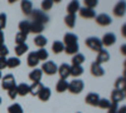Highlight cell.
<instances>
[{"label": "cell", "mask_w": 126, "mask_h": 113, "mask_svg": "<svg viewBox=\"0 0 126 113\" xmlns=\"http://www.w3.org/2000/svg\"><path fill=\"white\" fill-rule=\"evenodd\" d=\"M1 44H4V33L0 30V45Z\"/></svg>", "instance_id": "cell-49"}, {"label": "cell", "mask_w": 126, "mask_h": 113, "mask_svg": "<svg viewBox=\"0 0 126 113\" xmlns=\"http://www.w3.org/2000/svg\"><path fill=\"white\" fill-rule=\"evenodd\" d=\"M8 68V59L5 57H0V70Z\"/></svg>", "instance_id": "cell-45"}, {"label": "cell", "mask_w": 126, "mask_h": 113, "mask_svg": "<svg viewBox=\"0 0 126 113\" xmlns=\"http://www.w3.org/2000/svg\"><path fill=\"white\" fill-rule=\"evenodd\" d=\"M20 65V59L19 58H15V57H13V58H9L8 59V68H16V67H19Z\"/></svg>", "instance_id": "cell-36"}, {"label": "cell", "mask_w": 126, "mask_h": 113, "mask_svg": "<svg viewBox=\"0 0 126 113\" xmlns=\"http://www.w3.org/2000/svg\"><path fill=\"white\" fill-rule=\"evenodd\" d=\"M27 38H28V35H25L24 33H20V32H19V33L15 35V42H16V45H19V44H25Z\"/></svg>", "instance_id": "cell-37"}, {"label": "cell", "mask_w": 126, "mask_h": 113, "mask_svg": "<svg viewBox=\"0 0 126 113\" xmlns=\"http://www.w3.org/2000/svg\"><path fill=\"white\" fill-rule=\"evenodd\" d=\"M110 60V53L107 52L106 49H101L100 52H98V55H97V59H96V62L98 64H102V63H106V62H109Z\"/></svg>", "instance_id": "cell-13"}, {"label": "cell", "mask_w": 126, "mask_h": 113, "mask_svg": "<svg viewBox=\"0 0 126 113\" xmlns=\"http://www.w3.org/2000/svg\"><path fill=\"white\" fill-rule=\"evenodd\" d=\"M44 30V25L43 24H39V23H30V33H34V34H39Z\"/></svg>", "instance_id": "cell-23"}, {"label": "cell", "mask_w": 126, "mask_h": 113, "mask_svg": "<svg viewBox=\"0 0 126 113\" xmlns=\"http://www.w3.org/2000/svg\"><path fill=\"white\" fill-rule=\"evenodd\" d=\"M3 78V75H1V70H0V79H1Z\"/></svg>", "instance_id": "cell-52"}, {"label": "cell", "mask_w": 126, "mask_h": 113, "mask_svg": "<svg viewBox=\"0 0 126 113\" xmlns=\"http://www.w3.org/2000/svg\"><path fill=\"white\" fill-rule=\"evenodd\" d=\"M68 82H67V79H59L58 82H57V86H56V89H57V92L58 93H62V92H66L67 89H68Z\"/></svg>", "instance_id": "cell-22"}, {"label": "cell", "mask_w": 126, "mask_h": 113, "mask_svg": "<svg viewBox=\"0 0 126 113\" xmlns=\"http://www.w3.org/2000/svg\"><path fill=\"white\" fill-rule=\"evenodd\" d=\"M124 93H125V97H126V90H125V92H124Z\"/></svg>", "instance_id": "cell-53"}, {"label": "cell", "mask_w": 126, "mask_h": 113, "mask_svg": "<svg viewBox=\"0 0 126 113\" xmlns=\"http://www.w3.org/2000/svg\"><path fill=\"white\" fill-rule=\"evenodd\" d=\"M122 78H125V79H126V69L124 70V75H122Z\"/></svg>", "instance_id": "cell-50"}, {"label": "cell", "mask_w": 126, "mask_h": 113, "mask_svg": "<svg viewBox=\"0 0 126 113\" xmlns=\"http://www.w3.org/2000/svg\"><path fill=\"white\" fill-rule=\"evenodd\" d=\"M19 30L20 33H24L25 35H28L30 33V23L28 20H23V22L19 23Z\"/></svg>", "instance_id": "cell-24"}, {"label": "cell", "mask_w": 126, "mask_h": 113, "mask_svg": "<svg viewBox=\"0 0 126 113\" xmlns=\"http://www.w3.org/2000/svg\"><path fill=\"white\" fill-rule=\"evenodd\" d=\"M6 26V15L4 13L0 14V30H3Z\"/></svg>", "instance_id": "cell-42"}, {"label": "cell", "mask_w": 126, "mask_h": 113, "mask_svg": "<svg viewBox=\"0 0 126 113\" xmlns=\"http://www.w3.org/2000/svg\"><path fill=\"white\" fill-rule=\"evenodd\" d=\"M117 109H119V103H115V102H112L110 108L107 109L109 112L107 113H117Z\"/></svg>", "instance_id": "cell-44"}, {"label": "cell", "mask_w": 126, "mask_h": 113, "mask_svg": "<svg viewBox=\"0 0 126 113\" xmlns=\"http://www.w3.org/2000/svg\"><path fill=\"white\" fill-rule=\"evenodd\" d=\"M82 89H83V80H81V79H73L68 84V90L73 94L81 93Z\"/></svg>", "instance_id": "cell-3"}, {"label": "cell", "mask_w": 126, "mask_h": 113, "mask_svg": "<svg viewBox=\"0 0 126 113\" xmlns=\"http://www.w3.org/2000/svg\"><path fill=\"white\" fill-rule=\"evenodd\" d=\"M20 6H22V12L25 15H30L32 12H33V4H32V1H29V0H23Z\"/></svg>", "instance_id": "cell-16"}, {"label": "cell", "mask_w": 126, "mask_h": 113, "mask_svg": "<svg viewBox=\"0 0 126 113\" xmlns=\"http://www.w3.org/2000/svg\"><path fill=\"white\" fill-rule=\"evenodd\" d=\"M44 86L40 83V82H35V83H33L30 87H29V93L32 96H38L39 92L42 90V88H43Z\"/></svg>", "instance_id": "cell-18"}, {"label": "cell", "mask_w": 126, "mask_h": 113, "mask_svg": "<svg viewBox=\"0 0 126 113\" xmlns=\"http://www.w3.org/2000/svg\"><path fill=\"white\" fill-rule=\"evenodd\" d=\"M98 4L97 0H85V6L88 8V9H93V8H96Z\"/></svg>", "instance_id": "cell-40"}, {"label": "cell", "mask_w": 126, "mask_h": 113, "mask_svg": "<svg viewBox=\"0 0 126 113\" xmlns=\"http://www.w3.org/2000/svg\"><path fill=\"white\" fill-rule=\"evenodd\" d=\"M52 50H53L56 54H58V53H61V52H63V50H64V44H63L62 42H58V40H56V42L52 44Z\"/></svg>", "instance_id": "cell-31"}, {"label": "cell", "mask_w": 126, "mask_h": 113, "mask_svg": "<svg viewBox=\"0 0 126 113\" xmlns=\"http://www.w3.org/2000/svg\"><path fill=\"white\" fill-rule=\"evenodd\" d=\"M8 112L9 113H23V108L19 103H14L8 107Z\"/></svg>", "instance_id": "cell-34"}, {"label": "cell", "mask_w": 126, "mask_h": 113, "mask_svg": "<svg viewBox=\"0 0 126 113\" xmlns=\"http://www.w3.org/2000/svg\"><path fill=\"white\" fill-rule=\"evenodd\" d=\"M28 45L27 44H19V45H16L15 47V54L18 55V57H20V55H23V54H25L27 52H28Z\"/></svg>", "instance_id": "cell-32"}, {"label": "cell", "mask_w": 126, "mask_h": 113, "mask_svg": "<svg viewBox=\"0 0 126 113\" xmlns=\"http://www.w3.org/2000/svg\"><path fill=\"white\" fill-rule=\"evenodd\" d=\"M81 9L79 6V3L76 1V0H73V1H71L67 6V12L68 14H73V15H76V12H78V10Z\"/></svg>", "instance_id": "cell-21"}, {"label": "cell", "mask_w": 126, "mask_h": 113, "mask_svg": "<svg viewBox=\"0 0 126 113\" xmlns=\"http://www.w3.org/2000/svg\"><path fill=\"white\" fill-rule=\"evenodd\" d=\"M86 45L93 50V52H100V50L102 49V42H101V39H98L97 37H90L86 39Z\"/></svg>", "instance_id": "cell-2"}, {"label": "cell", "mask_w": 126, "mask_h": 113, "mask_svg": "<svg viewBox=\"0 0 126 113\" xmlns=\"http://www.w3.org/2000/svg\"><path fill=\"white\" fill-rule=\"evenodd\" d=\"M58 74L61 77V79H67L69 75H71V67L66 63H63L59 68H58Z\"/></svg>", "instance_id": "cell-8"}, {"label": "cell", "mask_w": 126, "mask_h": 113, "mask_svg": "<svg viewBox=\"0 0 126 113\" xmlns=\"http://www.w3.org/2000/svg\"><path fill=\"white\" fill-rule=\"evenodd\" d=\"M16 86L15 84V78L13 74H6L5 77H3V82H1V88L9 90L12 87Z\"/></svg>", "instance_id": "cell-5"}, {"label": "cell", "mask_w": 126, "mask_h": 113, "mask_svg": "<svg viewBox=\"0 0 126 113\" xmlns=\"http://www.w3.org/2000/svg\"><path fill=\"white\" fill-rule=\"evenodd\" d=\"M126 13V1H119L113 8V15L115 16H124Z\"/></svg>", "instance_id": "cell-6"}, {"label": "cell", "mask_w": 126, "mask_h": 113, "mask_svg": "<svg viewBox=\"0 0 126 113\" xmlns=\"http://www.w3.org/2000/svg\"><path fill=\"white\" fill-rule=\"evenodd\" d=\"M35 54H37V57H38L39 60H46V59H48V52H47L44 48L39 49L38 52H35Z\"/></svg>", "instance_id": "cell-38"}, {"label": "cell", "mask_w": 126, "mask_h": 113, "mask_svg": "<svg viewBox=\"0 0 126 113\" xmlns=\"http://www.w3.org/2000/svg\"><path fill=\"white\" fill-rule=\"evenodd\" d=\"M83 62H85V55L81 53H77L72 58V65H82Z\"/></svg>", "instance_id": "cell-29"}, {"label": "cell", "mask_w": 126, "mask_h": 113, "mask_svg": "<svg viewBox=\"0 0 126 113\" xmlns=\"http://www.w3.org/2000/svg\"><path fill=\"white\" fill-rule=\"evenodd\" d=\"M8 94H9V97L12 98V99H15V97L18 96V89H16V86H14V87H12L9 90H8Z\"/></svg>", "instance_id": "cell-41"}, {"label": "cell", "mask_w": 126, "mask_h": 113, "mask_svg": "<svg viewBox=\"0 0 126 113\" xmlns=\"http://www.w3.org/2000/svg\"><path fill=\"white\" fill-rule=\"evenodd\" d=\"M115 89L125 92V90H126V79L122 78V77L117 78L116 82H115Z\"/></svg>", "instance_id": "cell-26"}, {"label": "cell", "mask_w": 126, "mask_h": 113, "mask_svg": "<svg viewBox=\"0 0 126 113\" xmlns=\"http://www.w3.org/2000/svg\"><path fill=\"white\" fill-rule=\"evenodd\" d=\"M78 49H79L78 43H77V44H71V45H66V47H64L66 53H67V54H71V55H75V54H77Z\"/></svg>", "instance_id": "cell-30"}, {"label": "cell", "mask_w": 126, "mask_h": 113, "mask_svg": "<svg viewBox=\"0 0 126 113\" xmlns=\"http://www.w3.org/2000/svg\"><path fill=\"white\" fill-rule=\"evenodd\" d=\"M27 63H28V65H29V67H32V68H34V67L39 63V59H38V57H37L35 52H32V53H29V54H28Z\"/></svg>", "instance_id": "cell-19"}, {"label": "cell", "mask_w": 126, "mask_h": 113, "mask_svg": "<svg viewBox=\"0 0 126 113\" xmlns=\"http://www.w3.org/2000/svg\"><path fill=\"white\" fill-rule=\"evenodd\" d=\"M125 98V93L122 90H117V89H113L111 92V102H115V103H119L122 99Z\"/></svg>", "instance_id": "cell-14"}, {"label": "cell", "mask_w": 126, "mask_h": 113, "mask_svg": "<svg viewBox=\"0 0 126 113\" xmlns=\"http://www.w3.org/2000/svg\"><path fill=\"white\" fill-rule=\"evenodd\" d=\"M16 89H18V96L25 97L27 94H29V86L25 84V83H22V84L16 86Z\"/></svg>", "instance_id": "cell-27"}, {"label": "cell", "mask_w": 126, "mask_h": 113, "mask_svg": "<svg viewBox=\"0 0 126 113\" xmlns=\"http://www.w3.org/2000/svg\"><path fill=\"white\" fill-rule=\"evenodd\" d=\"M47 43H48V40H47V38L43 37V35H37V37L34 38V44H35L37 47H39L40 49L44 48V47L47 45Z\"/></svg>", "instance_id": "cell-25"}, {"label": "cell", "mask_w": 126, "mask_h": 113, "mask_svg": "<svg viewBox=\"0 0 126 113\" xmlns=\"http://www.w3.org/2000/svg\"><path fill=\"white\" fill-rule=\"evenodd\" d=\"M120 52H121V54L126 55V44H122V45H121V48H120Z\"/></svg>", "instance_id": "cell-47"}, {"label": "cell", "mask_w": 126, "mask_h": 113, "mask_svg": "<svg viewBox=\"0 0 126 113\" xmlns=\"http://www.w3.org/2000/svg\"><path fill=\"white\" fill-rule=\"evenodd\" d=\"M124 67H125V69H126V60L124 62Z\"/></svg>", "instance_id": "cell-51"}, {"label": "cell", "mask_w": 126, "mask_h": 113, "mask_svg": "<svg viewBox=\"0 0 126 113\" xmlns=\"http://www.w3.org/2000/svg\"><path fill=\"white\" fill-rule=\"evenodd\" d=\"M117 113H126V106H122L117 109Z\"/></svg>", "instance_id": "cell-48"}, {"label": "cell", "mask_w": 126, "mask_h": 113, "mask_svg": "<svg viewBox=\"0 0 126 113\" xmlns=\"http://www.w3.org/2000/svg\"><path fill=\"white\" fill-rule=\"evenodd\" d=\"M101 42H102V45L110 47V45H112L115 42H116V35H115L113 33H106L102 37Z\"/></svg>", "instance_id": "cell-9"}, {"label": "cell", "mask_w": 126, "mask_h": 113, "mask_svg": "<svg viewBox=\"0 0 126 113\" xmlns=\"http://www.w3.org/2000/svg\"><path fill=\"white\" fill-rule=\"evenodd\" d=\"M77 40H78V37L76 34H72V33H67L64 34V38H63V44L66 45H71V44H77Z\"/></svg>", "instance_id": "cell-15"}, {"label": "cell", "mask_w": 126, "mask_h": 113, "mask_svg": "<svg viewBox=\"0 0 126 113\" xmlns=\"http://www.w3.org/2000/svg\"><path fill=\"white\" fill-rule=\"evenodd\" d=\"M57 70H58L57 64L54 63V62H52V60L46 62V63L42 65V72H43V73H46V74H48V75H53V74H56V73H57Z\"/></svg>", "instance_id": "cell-4"}, {"label": "cell", "mask_w": 126, "mask_h": 113, "mask_svg": "<svg viewBox=\"0 0 126 113\" xmlns=\"http://www.w3.org/2000/svg\"><path fill=\"white\" fill-rule=\"evenodd\" d=\"M111 103H112V102L110 99H107V98H100V102H98V106L97 107H100L102 109H109L110 106H111Z\"/></svg>", "instance_id": "cell-35"}, {"label": "cell", "mask_w": 126, "mask_h": 113, "mask_svg": "<svg viewBox=\"0 0 126 113\" xmlns=\"http://www.w3.org/2000/svg\"><path fill=\"white\" fill-rule=\"evenodd\" d=\"M38 98H39L42 102H47V100L50 98V89H49L48 87H43V88H42V90L39 92Z\"/></svg>", "instance_id": "cell-20"}, {"label": "cell", "mask_w": 126, "mask_h": 113, "mask_svg": "<svg viewBox=\"0 0 126 113\" xmlns=\"http://www.w3.org/2000/svg\"><path fill=\"white\" fill-rule=\"evenodd\" d=\"M9 53V49L5 44H1L0 45V57H6Z\"/></svg>", "instance_id": "cell-43"}, {"label": "cell", "mask_w": 126, "mask_h": 113, "mask_svg": "<svg viewBox=\"0 0 126 113\" xmlns=\"http://www.w3.org/2000/svg\"><path fill=\"white\" fill-rule=\"evenodd\" d=\"M76 22H77V19H76V15H73V14H68L66 18H64V23L68 28H75L76 25Z\"/></svg>", "instance_id": "cell-28"}, {"label": "cell", "mask_w": 126, "mask_h": 113, "mask_svg": "<svg viewBox=\"0 0 126 113\" xmlns=\"http://www.w3.org/2000/svg\"><path fill=\"white\" fill-rule=\"evenodd\" d=\"M77 113H81V112H77Z\"/></svg>", "instance_id": "cell-55"}, {"label": "cell", "mask_w": 126, "mask_h": 113, "mask_svg": "<svg viewBox=\"0 0 126 113\" xmlns=\"http://www.w3.org/2000/svg\"><path fill=\"white\" fill-rule=\"evenodd\" d=\"M42 75H43V72H42V69H33L29 73V79L30 80H33L34 83L35 82H40V79H42Z\"/></svg>", "instance_id": "cell-17"}, {"label": "cell", "mask_w": 126, "mask_h": 113, "mask_svg": "<svg viewBox=\"0 0 126 113\" xmlns=\"http://www.w3.org/2000/svg\"><path fill=\"white\" fill-rule=\"evenodd\" d=\"M0 104H1V98H0Z\"/></svg>", "instance_id": "cell-54"}, {"label": "cell", "mask_w": 126, "mask_h": 113, "mask_svg": "<svg viewBox=\"0 0 126 113\" xmlns=\"http://www.w3.org/2000/svg\"><path fill=\"white\" fill-rule=\"evenodd\" d=\"M86 103L87 104H90V106H93V107H96V106H98V102H100V96L97 94V93H88L87 96H86Z\"/></svg>", "instance_id": "cell-11"}, {"label": "cell", "mask_w": 126, "mask_h": 113, "mask_svg": "<svg viewBox=\"0 0 126 113\" xmlns=\"http://www.w3.org/2000/svg\"><path fill=\"white\" fill-rule=\"evenodd\" d=\"M82 73H83L82 65H72V67H71V75H73V77H79Z\"/></svg>", "instance_id": "cell-33"}, {"label": "cell", "mask_w": 126, "mask_h": 113, "mask_svg": "<svg viewBox=\"0 0 126 113\" xmlns=\"http://www.w3.org/2000/svg\"><path fill=\"white\" fill-rule=\"evenodd\" d=\"M121 34H122V37L124 38H126V23L122 25V28H121Z\"/></svg>", "instance_id": "cell-46"}, {"label": "cell", "mask_w": 126, "mask_h": 113, "mask_svg": "<svg viewBox=\"0 0 126 113\" xmlns=\"http://www.w3.org/2000/svg\"><path fill=\"white\" fill-rule=\"evenodd\" d=\"M91 74L94 77H102L105 74V69L101 67V64H98L97 62H93L91 64Z\"/></svg>", "instance_id": "cell-7"}, {"label": "cell", "mask_w": 126, "mask_h": 113, "mask_svg": "<svg viewBox=\"0 0 126 113\" xmlns=\"http://www.w3.org/2000/svg\"><path fill=\"white\" fill-rule=\"evenodd\" d=\"M30 16H32V19H33L34 23H39V24H43V25L49 22V16L43 12V10H39V9L33 10L32 14H30Z\"/></svg>", "instance_id": "cell-1"}, {"label": "cell", "mask_w": 126, "mask_h": 113, "mask_svg": "<svg viewBox=\"0 0 126 113\" xmlns=\"http://www.w3.org/2000/svg\"><path fill=\"white\" fill-rule=\"evenodd\" d=\"M53 0H44V1H42V9L43 10H50L52 9V6H53Z\"/></svg>", "instance_id": "cell-39"}, {"label": "cell", "mask_w": 126, "mask_h": 113, "mask_svg": "<svg viewBox=\"0 0 126 113\" xmlns=\"http://www.w3.org/2000/svg\"><path fill=\"white\" fill-rule=\"evenodd\" d=\"M94 19H96V23L98 25H101V26H107V25L111 24V18L107 14H100Z\"/></svg>", "instance_id": "cell-12"}, {"label": "cell", "mask_w": 126, "mask_h": 113, "mask_svg": "<svg viewBox=\"0 0 126 113\" xmlns=\"http://www.w3.org/2000/svg\"><path fill=\"white\" fill-rule=\"evenodd\" d=\"M78 12H79V15L82 18H85V19H93V18H96V12H94L93 9H88L86 6H83V8H81L78 10Z\"/></svg>", "instance_id": "cell-10"}]
</instances>
